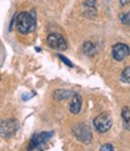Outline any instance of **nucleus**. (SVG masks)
<instances>
[{
    "mask_svg": "<svg viewBox=\"0 0 130 151\" xmlns=\"http://www.w3.org/2000/svg\"><path fill=\"white\" fill-rule=\"evenodd\" d=\"M36 26L35 21V11L29 12H21L16 17V28L21 34H29L34 32Z\"/></svg>",
    "mask_w": 130,
    "mask_h": 151,
    "instance_id": "1",
    "label": "nucleus"
},
{
    "mask_svg": "<svg viewBox=\"0 0 130 151\" xmlns=\"http://www.w3.org/2000/svg\"><path fill=\"white\" fill-rule=\"evenodd\" d=\"M52 135H53V132H42V133H39V134H34L29 142L28 151L42 150L45 147V145L49 142Z\"/></svg>",
    "mask_w": 130,
    "mask_h": 151,
    "instance_id": "2",
    "label": "nucleus"
},
{
    "mask_svg": "<svg viewBox=\"0 0 130 151\" xmlns=\"http://www.w3.org/2000/svg\"><path fill=\"white\" fill-rule=\"evenodd\" d=\"M93 124L99 133H105L112 127V119L107 112H102L93 120Z\"/></svg>",
    "mask_w": 130,
    "mask_h": 151,
    "instance_id": "3",
    "label": "nucleus"
},
{
    "mask_svg": "<svg viewBox=\"0 0 130 151\" xmlns=\"http://www.w3.org/2000/svg\"><path fill=\"white\" fill-rule=\"evenodd\" d=\"M72 132L80 142H82L84 144H89L92 142V133H90V129L88 128V126H86L84 123L75 124L72 128Z\"/></svg>",
    "mask_w": 130,
    "mask_h": 151,
    "instance_id": "4",
    "label": "nucleus"
},
{
    "mask_svg": "<svg viewBox=\"0 0 130 151\" xmlns=\"http://www.w3.org/2000/svg\"><path fill=\"white\" fill-rule=\"evenodd\" d=\"M47 44L49 47L57 51H65L68 48V44L65 41L64 36L58 33H52L47 36Z\"/></svg>",
    "mask_w": 130,
    "mask_h": 151,
    "instance_id": "5",
    "label": "nucleus"
},
{
    "mask_svg": "<svg viewBox=\"0 0 130 151\" xmlns=\"http://www.w3.org/2000/svg\"><path fill=\"white\" fill-rule=\"evenodd\" d=\"M18 129V122L14 119H9L1 122V135L3 138H11Z\"/></svg>",
    "mask_w": 130,
    "mask_h": 151,
    "instance_id": "6",
    "label": "nucleus"
},
{
    "mask_svg": "<svg viewBox=\"0 0 130 151\" xmlns=\"http://www.w3.org/2000/svg\"><path fill=\"white\" fill-rule=\"evenodd\" d=\"M130 55V48L128 45L118 42L112 46V57L116 60H123Z\"/></svg>",
    "mask_w": 130,
    "mask_h": 151,
    "instance_id": "7",
    "label": "nucleus"
},
{
    "mask_svg": "<svg viewBox=\"0 0 130 151\" xmlns=\"http://www.w3.org/2000/svg\"><path fill=\"white\" fill-rule=\"evenodd\" d=\"M82 106V99L80 97V94H74L72 100L70 103V112L71 114H79Z\"/></svg>",
    "mask_w": 130,
    "mask_h": 151,
    "instance_id": "8",
    "label": "nucleus"
},
{
    "mask_svg": "<svg viewBox=\"0 0 130 151\" xmlns=\"http://www.w3.org/2000/svg\"><path fill=\"white\" fill-rule=\"evenodd\" d=\"M95 46L90 42V41H87V42H84L83 44V53L86 55V56H89V57H92V56H94L95 55Z\"/></svg>",
    "mask_w": 130,
    "mask_h": 151,
    "instance_id": "9",
    "label": "nucleus"
},
{
    "mask_svg": "<svg viewBox=\"0 0 130 151\" xmlns=\"http://www.w3.org/2000/svg\"><path fill=\"white\" fill-rule=\"evenodd\" d=\"M121 80L123 82H126V83H130V67H126L122 74H121Z\"/></svg>",
    "mask_w": 130,
    "mask_h": 151,
    "instance_id": "10",
    "label": "nucleus"
},
{
    "mask_svg": "<svg viewBox=\"0 0 130 151\" xmlns=\"http://www.w3.org/2000/svg\"><path fill=\"white\" fill-rule=\"evenodd\" d=\"M122 119L124 120L125 123L130 121V106H124L122 110Z\"/></svg>",
    "mask_w": 130,
    "mask_h": 151,
    "instance_id": "11",
    "label": "nucleus"
},
{
    "mask_svg": "<svg viewBox=\"0 0 130 151\" xmlns=\"http://www.w3.org/2000/svg\"><path fill=\"white\" fill-rule=\"evenodd\" d=\"M119 18H121V22L123 24H125V26H130V11L119 15Z\"/></svg>",
    "mask_w": 130,
    "mask_h": 151,
    "instance_id": "12",
    "label": "nucleus"
},
{
    "mask_svg": "<svg viewBox=\"0 0 130 151\" xmlns=\"http://www.w3.org/2000/svg\"><path fill=\"white\" fill-rule=\"evenodd\" d=\"M100 151H114V147L112 144H104L101 147H100Z\"/></svg>",
    "mask_w": 130,
    "mask_h": 151,
    "instance_id": "13",
    "label": "nucleus"
},
{
    "mask_svg": "<svg viewBox=\"0 0 130 151\" xmlns=\"http://www.w3.org/2000/svg\"><path fill=\"white\" fill-rule=\"evenodd\" d=\"M58 58H60V60H61V62H64L68 67H70V68H72V67H74V65H72V63H71L66 57H64L63 55H58Z\"/></svg>",
    "mask_w": 130,
    "mask_h": 151,
    "instance_id": "14",
    "label": "nucleus"
},
{
    "mask_svg": "<svg viewBox=\"0 0 130 151\" xmlns=\"http://www.w3.org/2000/svg\"><path fill=\"white\" fill-rule=\"evenodd\" d=\"M129 3V0H121V5H125Z\"/></svg>",
    "mask_w": 130,
    "mask_h": 151,
    "instance_id": "15",
    "label": "nucleus"
}]
</instances>
